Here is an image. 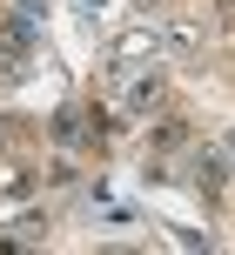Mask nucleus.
<instances>
[{"mask_svg": "<svg viewBox=\"0 0 235 255\" xmlns=\"http://www.w3.org/2000/svg\"><path fill=\"white\" fill-rule=\"evenodd\" d=\"M161 101H168V88H161V74H134L128 88H121V115H134V121L161 115Z\"/></svg>", "mask_w": 235, "mask_h": 255, "instance_id": "nucleus-1", "label": "nucleus"}, {"mask_svg": "<svg viewBox=\"0 0 235 255\" xmlns=\"http://www.w3.org/2000/svg\"><path fill=\"white\" fill-rule=\"evenodd\" d=\"M141 7H161V0H141Z\"/></svg>", "mask_w": 235, "mask_h": 255, "instance_id": "nucleus-2", "label": "nucleus"}]
</instances>
